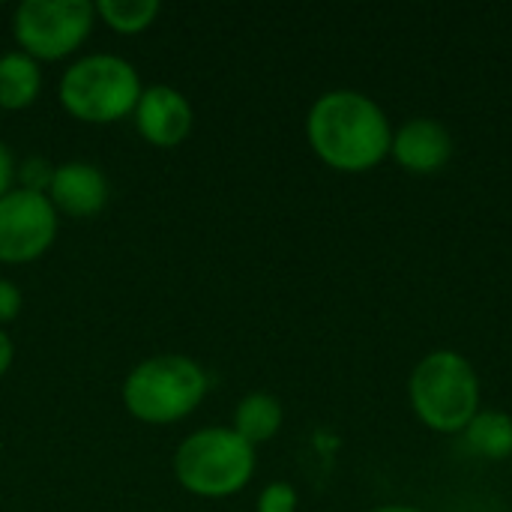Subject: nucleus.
<instances>
[{"mask_svg":"<svg viewBox=\"0 0 512 512\" xmlns=\"http://www.w3.org/2000/svg\"><path fill=\"white\" fill-rule=\"evenodd\" d=\"M312 153L339 174H366L390 156L393 123L387 111L360 90H327L306 114Z\"/></svg>","mask_w":512,"mask_h":512,"instance_id":"1","label":"nucleus"},{"mask_svg":"<svg viewBox=\"0 0 512 512\" xmlns=\"http://www.w3.org/2000/svg\"><path fill=\"white\" fill-rule=\"evenodd\" d=\"M408 399L426 429L462 435L483 408L480 375L465 354L438 348L414 366L408 378Z\"/></svg>","mask_w":512,"mask_h":512,"instance_id":"2","label":"nucleus"},{"mask_svg":"<svg viewBox=\"0 0 512 512\" xmlns=\"http://www.w3.org/2000/svg\"><path fill=\"white\" fill-rule=\"evenodd\" d=\"M141 90L144 84L138 69L126 57L108 51L72 60L57 81V99L63 111L90 126H108L129 117Z\"/></svg>","mask_w":512,"mask_h":512,"instance_id":"3","label":"nucleus"},{"mask_svg":"<svg viewBox=\"0 0 512 512\" xmlns=\"http://www.w3.org/2000/svg\"><path fill=\"white\" fill-rule=\"evenodd\" d=\"M207 372L186 354H153L132 366L123 381L126 411L147 426L186 420L207 396Z\"/></svg>","mask_w":512,"mask_h":512,"instance_id":"4","label":"nucleus"},{"mask_svg":"<svg viewBox=\"0 0 512 512\" xmlns=\"http://www.w3.org/2000/svg\"><path fill=\"white\" fill-rule=\"evenodd\" d=\"M255 447L231 426H204L174 450V477L195 498H231L255 477Z\"/></svg>","mask_w":512,"mask_h":512,"instance_id":"5","label":"nucleus"},{"mask_svg":"<svg viewBox=\"0 0 512 512\" xmlns=\"http://www.w3.org/2000/svg\"><path fill=\"white\" fill-rule=\"evenodd\" d=\"M96 9L90 0H21L12 12V39L36 63L72 57L90 36Z\"/></svg>","mask_w":512,"mask_h":512,"instance_id":"6","label":"nucleus"},{"mask_svg":"<svg viewBox=\"0 0 512 512\" xmlns=\"http://www.w3.org/2000/svg\"><path fill=\"white\" fill-rule=\"evenodd\" d=\"M60 216L48 195L15 186L0 198V264L21 267L39 261L57 240Z\"/></svg>","mask_w":512,"mask_h":512,"instance_id":"7","label":"nucleus"},{"mask_svg":"<svg viewBox=\"0 0 512 512\" xmlns=\"http://www.w3.org/2000/svg\"><path fill=\"white\" fill-rule=\"evenodd\" d=\"M132 117H135L138 135L159 150L180 147L192 135V126H195L192 102L177 87H168V84L144 87Z\"/></svg>","mask_w":512,"mask_h":512,"instance_id":"8","label":"nucleus"},{"mask_svg":"<svg viewBox=\"0 0 512 512\" xmlns=\"http://www.w3.org/2000/svg\"><path fill=\"white\" fill-rule=\"evenodd\" d=\"M453 150L456 144L444 123H438L435 117H411L399 129H393L390 159L408 174L429 177L450 165Z\"/></svg>","mask_w":512,"mask_h":512,"instance_id":"9","label":"nucleus"},{"mask_svg":"<svg viewBox=\"0 0 512 512\" xmlns=\"http://www.w3.org/2000/svg\"><path fill=\"white\" fill-rule=\"evenodd\" d=\"M108 177L99 165L72 159L63 165H54V177L48 186V201L57 210V216H72V219H90L102 213L108 204Z\"/></svg>","mask_w":512,"mask_h":512,"instance_id":"10","label":"nucleus"},{"mask_svg":"<svg viewBox=\"0 0 512 512\" xmlns=\"http://www.w3.org/2000/svg\"><path fill=\"white\" fill-rule=\"evenodd\" d=\"M285 423V408L273 393H249L237 402L231 429L252 447L273 441L282 432Z\"/></svg>","mask_w":512,"mask_h":512,"instance_id":"11","label":"nucleus"},{"mask_svg":"<svg viewBox=\"0 0 512 512\" xmlns=\"http://www.w3.org/2000/svg\"><path fill=\"white\" fill-rule=\"evenodd\" d=\"M42 93V66L24 51L0 54V108L24 111Z\"/></svg>","mask_w":512,"mask_h":512,"instance_id":"12","label":"nucleus"},{"mask_svg":"<svg viewBox=\"0 0 512 512\" xmlns=\"http://www.w3.org/2000/svg\"><path fill=\"white\" fill-rule=\"evenodd\" d=\"M471 453L489 462H504L512 456V417L498 408H480L477 417L462 432Z\"/></svg>","mask_w":512,"mask_h":512,"instance_id":"13","label":"nucleus"},{"mask_svg":"<svg viewBox=\"0 0 512 512\" xmlns=\"http://www.w3.org/2000/svg\"><path fill=\"white\" fill-rule=\"evenodd\" d=\"M96 18L120 36H138L159 18V0H96Z\"/></svg>","mask_w":512,"mask_h":512,"instance_id":"14","label":"nucleus"},{"mask_svg":"<svg viewBox=\"0 0 512 512\" xmlns=\"http://www.w3.org/2000/svg\"><path fill=\"white\" fill-rule=\"evenodd\" d=\"M54 177V165L42 156H27L24 162H18V174H15V186L30 189V192H48Z\"/></svg>","mask_w":512,"mask_h":512,"instance_id":"15","label":"nucleus"},{"mask_svg":"<svg viewBox=\"0 0 512 512\" xmlns=\"http://www.w3.org/2000/svg\"><path fill=\"white\" fill-rule=\"evenodd\" d=\"M297 489L291 483H270L264 486V492L258 495V504H255V512H297Z\"/></svg>","mask_w":512,"mask_h":512,"instance_id":"16","label":"nucleus"},{"mask_svg":"<svg viewBox=\"0 0 512 512\" xmlns=\"http://www.w3.org/2000/svg\"><path fill=\"white\" fill-rule=\"evenodd\" d=\"M21 306H24L21 288H18L12 279H3V276H0V327L12 324V321L18 318Z\"/></svg>","mask_w":512,"mask_h":512,"instance_id":"17","label":"nucleus"},{"mask_svg":"<svg viewBox=\"0 0 512 512\" xmlns=\"http://www.w3.org/2000/svg\"><path fill=\"white\" fill-rule=\"evenodd\" d=\"M15 174H18V162H15V153L9 150V144L0 138V198L6 192L15 189Z\"/></svg>","mask_w":512,"mask_h":512,"instance_id":"18","label":"nucleus"},{"mask_svg":"<svg viewBox=\"0 0 512 512\" xmlns=\"http://www.w3.org/2000/svg\"><path fill=\"white\" fill-rule=\"evenodd\" d=\"M12 360H15V345H12L9 333L0 327V378L12 369Z\"/></svg>","mask_w":512,"mask_h":512,"instance_id":"19","label":"nucleus"},{"mask_svg":"<svg viewBox=\"0 0 512 512\" xmlns=\"http://www.w3.org/2000/svg\"><path fill=\"white\" fill-rule=\"evenodd\" d=\"M372 512H426V510L411 507V504H384V507H375Z\"/></svg>","mask_w":512,"mask_h":512,"instance_id":"20","label":"nucleus"}]
</instances>
